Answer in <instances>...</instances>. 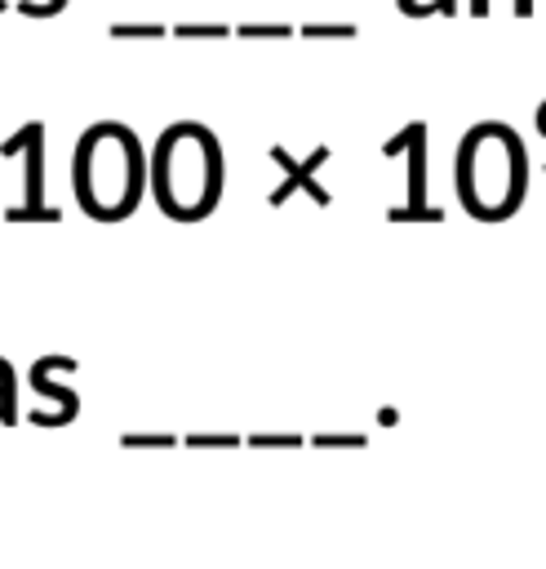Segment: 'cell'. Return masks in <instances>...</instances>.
Listing matches in <instances>:
<instances>
[{
  "mask_svg": "<svg viewBox=\"0 0 546 569\" xmlns=\"http://www.w3.org/2000/svg\"><path fill=\"white\" fill-rule=\"evenodd\" d=\"M266 156H271V164H280V173H284V178H280V187H271V196H266V204H271V209H280L293 191H306L320 209H324V204H333V191L315 178V173H320V164H328V156H333L324 142H320L306 160H293V156H289V147H280V142H275Z\"/></svg>",
  "mask_w": 546,
  "mask_h": 569,
  "instance_id": "5b68a950",
  "label": "cell"
},
{
  "mask_svg": "<svg viewBox=\"0 0 546 569\" xmlns=\"http://www.w3.org/2000/svg\"><path fill=\"white\" fill-rule=\"evenodd\" d=\"M226 187L222 142L200 120H173L151 147V200L173 222H204Z\"/></svg>",
  "mask_w": 546,
  "mask_h": 569,
  "instance_id": "7a4b0ae2",
  "label": "cell"
},
{
  "mask_svg": "<svg viewBox=\"0 0 546 569\" xmlns=\"http://www.w3.org/2000/svg\"><path fill=\"white\" fill-rule=\"evenodd\" d=\"M515 13H519V18H528V13H533V0H515Z\"/></svg>",
  "mask_w": 546,
  "mask_h": 569,
  "instance_id": "9a60e30c",
  "label": "cell"
},
{
  "mask_svg": "<svg viewBox=\"0 0 546 569\" xmlns=\"http://www.w3.org/2000/svg\"><path fill=\"white\" fill-rule=\"evenodd\" d=\"M22 133H27V147H22V209H44V124L27 120Z\"/></svg>",
  "mask_w": 546,
  "mask_h": 569,
  "instance_id": "8992f818",
  "label": "cell"
},
{
  "mask_svg": "<svg viewBox=\"0 0 546 569\" xmlns=\"http://www.w3.org/2000/svg\"><path fill=\"white\" fill-rule=\"evenodd\" d=\"M395 9L400 13H408V18H422V13H444V18H453L457 13V0H395Z\"/></svg>",
  "mask_w": 546,
  "mask_h": 569,
  "instance_id": "8fae6325",
  "label": "cell"
},
{
  "mask_svg": "<svg viewBox=\"0 0 546 569\" xmlns=\"http://www.w3.org/2000/svg\"><path fill=\"white\" fill-rule=\"evenodd\" d=\"M382 156L386 160H395V156L408 160V200L395 204V209H386V218L391 222H413V213H426L431 209L426 204V120L404 124L391 142H382Z\"/></svg>",
  "mask_w": 546,
  "mask_h": 569,
  "instance_id": "277c9868",
  "label": "cell"
},
{
  "mask_svg": "<svg viewBox=\"0 0 546 569\" xmlns=\"http://www.w3.org/2000/svg\"><path fill=\"white\" fill-rule=\"evenodd\" d=\"M453 187L471 218H479V222H497V213H502V222L515 218V209L528 196V151H524L519 133L497 120L493 164H488L484 124H471L453 156Z\"/></svg>",
  "mask_w": 546,
  "mask_h": 569,
  "instance_id": "3957f363",
  "label": "cell"
},
{
  "mask_svg": "<svg viewBox=\"0 0 546 569\" xmlns=\"http://www.w3.org/2000/svg\"><path fill=\"white\" fill-rule=\"evenodd\" d=\"M297 36H306V40H351V36H360V27L355 22H302Z\"/></svg>",
  "mask_w": 546,
  "mask_h": 569,
  "instance_id": "9c48e42d",
  "label": "cell"
},
{
  "mask_svg": "<svg viewBox=\"0 0 546 569\" xmlns=\"http://www.w3.org/2000/svg\"><path fill=\"white\" fill-rule=\"evenodd\" d=\"M471 13H475V18H484V13H488V0H471Z\"/></svg>",
  "mask_w": 546,
  "mask_h": 569,
  "instance_id": "5bb4252c",
  "label": "cell"
},
{
  "mask_svg": "<svg viewBox=\"0 0 546 569\" xmlns=\"http://www.w3.org/2000/svg\"><path fill=\"white\" fill-rule=\"evenodd\" d=\"M4 218H9V222H58L62 213H58L53 204H44V209H22V204H9V209H4Z\"/></svg>",
  "mask_w": 546,
  "mask_h": 569,
  "instance_id": "7c38bea8",
  "label": "cell"
},
{
  "mask_svg": "<svg viewBox=\"0 0 546 569\" xmlns=\"http://www.w3.org/2000/svg\"><path fill=\"white\" fill-rule=\"evenodd\" d=\"M235 36L240 40H284V36H293V27L289 22H240Z\"/></svg>",
  "mask_w": 546,
  "mask_h": 569,
  "instance_id": "30bf717a",
  "label": "cell"
},
{
  "mask_svg": "<svg viewBox=\"0 0 546 569\" xmlns=\"http://www.w3.org/2000/svg\"><path fill=\"white\" fill-rule=\"evenodd\" d=\"M173 36L178 40H222V36H235V27H226V22H178Z\"/></svg>",
  "mask_w": 546,
  "mask_h": 569,
  "instance_id": "ba28073f",
  "label": "cell"
},
{
  "mask_svg": "<svg viewBox=\"0 0 546 569\" xmlns=\"http://www.w3.org/2000/svg\"><path fill=\"white\" fill-rule=\"evenodd\" d=\"M107 31L115 40H160V36H173V31H164V22H111Z\"/></svg>",
  "mask_w": 546,
  "mask_h": 569,
  "instance_id": "52a82bcc",
  "label": "cell"
},
{
  "mask_svg": "<svg viewBox=\"0 0 546 569\" xmlns=\"http://www.w3.org/2000/svg\"><path fill=\"white\" fill-rule=\"evenodd\" d=\"M71 191L93 222H124L151 191V151L120 120H98L75 138Z\"/></svg>",
  "mask_w": 546,
  "mask_h": 569,
  "instance_id": "6da1fadb",
  "label": "cell"
},
{
  "mask_svg": "<svg viewBox=\"0 0 546 569\" xmlns=\"http://www.w3.org/2000/svg\"><path fill=\"white\" fill-rule=\"evenodd\" d=\"M18 9L27 13V18H53V13H62L67 9V0H18Z\"/></svg>",
  "mask_w": 546,
  "mask_h": 569,
  "instance_id": "4fadbf2b",
  "label": "cell"
}]
</instances>
